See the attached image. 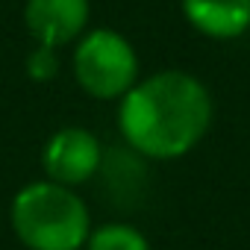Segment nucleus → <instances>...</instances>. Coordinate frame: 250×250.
Returning <instances> with one entry per match:
<instances>
[{"label": "nucleus", "mask_w": 250, "mask_h": 250, "mask_svg": "<svg viewBox=\"0 0 250 250\" xmlns=\"http://www.w3.org/2000/svg\"><path fill=\"white\" fill-rule=\"evenodd\" d=\"M215 118L212 94L188 71H156L118 103V130L127 147L147 159H180L194 150Z\"/></svg>", "instance_id": "1"}, {"label": "nucleus", "mask_w": 250, "mask_h": 250, "mask_svg": "<svg viewBox=\"0 0 250 250\" xmlns=\"http://www.w3.org/2000/svg\"><path fill=\"white\" fill-rule=\"evenodd\" d=\"M12 232L27 250H83L91 235L85 200L59 183H27L9 209Z\"/></svg>", "instance_id": "2"}, {"label": "nucleus", "mask_w": 250, "mask_h": 250, "mask_svg": "<svg viewBox=\"0 0 250 250\" xmlns=\"http://www.w3.org/2000/svg\"><path fill=\"white\" fill-rule=\"evenodd\" d=\"M74 77L88 97L121 100L139 83V53L118 30H85L74 47Z\"/></svg>", "instance_id": "3"}, {"label": "nucleus", "mask_w": 250, "mask_h": 250, "mask_svg": "<svg viewBox=\"0 0 250 250\" xmlns=\"http://www.w3.org/2000/svg\"><path fill=\"white\" fill-rule=\"evenodd\" d=\"M103 145L91 130L62 127L47 139L42 150V168L50 183L77 188L103 168Z\"/></svg>", "instance_id": "4"}, {"label": "nucleus", "mask_w": 250, "mask_h": 250, "mask_svg": "<svg viewBox=\"0 0 250 250\" xmlns=\"http://www.w3.org/2000/svg\"><path fill=\"white\" fill-rule=\"evenodd\" d=\"M91 15V0H27L24 24L36 44L65 47L80 42Z\"/></svg>", "instance_id": "5"}, {"label": "nucleus", "mask_w": 250, "mask_h": 250, "mask_svg": "<svg viewBox=\"0 0 250 250\" xmlns=\"http://www.w3.org/2000/svg\"><path fill=\"white\" fill-rule=\"evenodd\" d=\"M183 18L206 39L229 42L250 30V0H180Z\"/></svg>", "instance_id": "6"}, {"label": "nucleus", "mask_w": 250, "mask_h": 250, "mask_svg": "<svg viewBox=\"0 0 250 250\" xmlns=\"http://www.w3.org/2000/svg\"><path fill=\"white\" fill-rule=\"evenodd\" d=\"M85 250H150V244L139 227L112 221V224H100L91 229Z\"/></svg>", "instance_id": "7"}, {"label": "nucleus", "mask_w": 250, "mask_h": 250, "mask_svg": "<svg viewBox=\"0 0 250 250\" xmlns=\"http://www.w3.org/2000/svg\"><path fill=\"white\" fill-rule=\"evenodd\" d=\"M27 74L36 80V83H47L59 74V53L56 47H47V44H36L30 59H27Z\"/></svg>", "instance_id": "8"}]
</instances>
